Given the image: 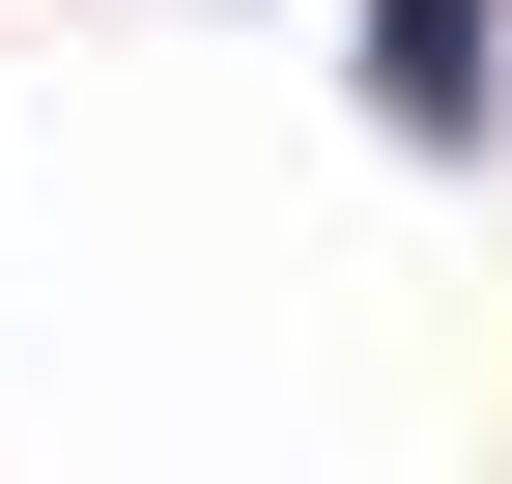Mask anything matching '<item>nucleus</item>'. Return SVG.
I'll use <instances>...</instances> for the list:
<instances>
[{
    "instance_id": "obj_1",
    "label": "nucleus",
    "mask_w": 512,
    "mask_h": 484,
    "mask_svg": "<svg viewBox=\"0 0 512 484\" xmlns=\"http://www.w3.org/2000/svg\"><path fill=\"white\" fill-rule=\"evenodd\" d=\"M370 86H399L427 143H456V114H484V0H370Z\"/></svg>"
}]
</instances>
